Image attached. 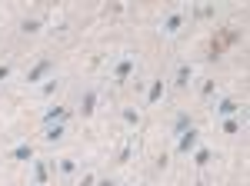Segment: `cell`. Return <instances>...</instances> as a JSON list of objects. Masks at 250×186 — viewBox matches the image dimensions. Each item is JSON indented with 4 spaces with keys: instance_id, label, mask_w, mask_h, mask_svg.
Listing matches in <instances>:
<instances>
[{
    "instance_id": "cell-1",
    "label": "cell",
    "mask_w": 250,
    "mask_h": 186,
    "mask_svg": "<svg viewBox=\"0 0 250 186\" xmlns=\"http://www.w3.org/2000/svg\"><path fill=\"white\" fill-rule=\"evenodd\" d=\"M137 70V56L134 54H124L120 60L114 63V70H110V76H114V83L117 87H124L127 80H130V74Z\"/></svg>"
},
{
    "instance_id": "cell-23",
    "label": "cell",
    "mask_w": 250,
    "mask_h": 186,
    "mask_svg": "<svg viewBox=\"0 0 250 186\" xmlns=\"http://www.w3.org/2000/svg\"><path fill=\"white\" fill-rule=\"evenodd\" d=\"M97 186H117V180H114V176H107V180H97Z\"/></svg>"
},
{
    "instance_id": "cell-5",
    "label": "cell",
    "mask_w": 250,
    "mask_h": 186,
    "mask_svg": "<svg viewBox=\"0 0 250 186\" xmlns=\"http://www.w3.org/2000/svg\"><path fill=\"white\" fill-rule=\"evenodd\" d=\"M70 116H74V110H70V107H60V103H54L50 110L40 116V123H43V127H54V123H67Z\"/></svg>"
},
{
    "instance_id": "cell-19",
    "label": "cell",
    "mask_w": 250,
    "mask_h": 186,
    "mask_svg": "<svg viewBox=\"0 0 250 186\" xmlns=\"http://www.w3.org/2000/svg\"><path fill=\"white\" fill-rule=\"evenodd\" d=\"M200 96H204V100L217 96V83H213V80H204V83H200Z\"/></svg>"
},
{
    "instance_id": "cell-3",
    "label": "cell",
    "mask_w": 250,
    "mask_h": 186,
    "mask_svg": "<svg viewBox=\"0 0 250 186\" xmlns=\"http://www.w3.org/2000/svg\"><path fill=\"white\" fill-rule=\"evenodd\" d=\"M184 23H187L184 10H170V14L164 17V23H160V34H164V37H177V34L184 30Z\"/></svg>"
},
{
    "instance_id": "cell-16",
    "label": "cell",
    "mask_w": 250,
    "mask_h": 186,
    "mask_svg": "<svg viewBox=\"0 0 250 186\" xmlns=\"http://www.w3.org/2000/svg\"><path fill=\"white\" fill-rule=\"evenodd\" d=\"M190 127H193V120L187 116V113H177V116H173V133H177V136H180L184 130H190Z\"/></svg>"
},
{
    "instance_id": "cell-11",
    "label": "cell",
    "mask_w": 250,
    "mask_h": 186,
    "mask_svg": "<svg viewBox=\"0 0 250 186\" xmlns=\"http://www.w3.org/2000/svg\"><path fill=\"white\" fill-rule=\"evenodd\" d=\"M164 93H167V80H150V87H147V103H150V107L160 103Z\"/></svg>"
},
{
    "instance_id": "cell-17",
    "label": "cell",
    "mask_w": 250,
    "mask_h": 186,
    "mask_svg": "<svg viewBox=\"0 0 250 186\" xmlns=\"http://www.w3.org/2000/svg\"><path fill=\"white\" fill-rule=\"evenodd\" d=\"M40 27H43V20L30 17V20H23V23H20V34H27V37H30V34H40Z\"/></svg>"
},
{
    "instance_id": "cell-4",
    "label": "cell",
    "mask_w": 250,
    "mask_h": 186,
    "mask_svg": "<svg viewBox=\"0 0 250 186\" xmlns=\"http://www.w3.org/2000/svg\"><path fill=\"white\" fill-rule=\"evenodd\" d=\"M213 113H217L220 120H227V116H240L244 107H240V100H233V96H220V100L213 103Z\"/></svg>"
},
{
    "instance_id": "cell-6",
    "label": "cell",
    "mask_w": 250,
    "mask_h": 186,
    "mask_svg": "<svg viewBox=\"0 0 250 186\" xmlns=\"http://www.w3.org/2000/svg\"><path fill=\"white\" fill-rule=\"evenodd\" d=\"M190 80H193V63H177L170 87H173V90H187V87H190Z\"/></svg>"
},
{
    "instance_id": "cell-9",
    "label": "cell",
    "mask_w": 250,
    "mask_h": 186,
    "mask_svg": "<svg viewBox=\"0 0 250 186\" xmlns=\"http://www.w3.org/2000/svg\"><path fill=\"white\" fill-rule=\"evenodd\" d=\"M10 160H14V163H34V160H37L34 143H17V147L10 149Z\"/></svg>"
},
{
    "instance_id": "cell-20",
    "label": "cell",
    "mask_w": 250,
    "mask_h": 186,
    "mask_svg": "<svg viewBox=\"0 0 250 186\" xmlns=\"http://www.w3.org/2000/svg\"><path fill=\"white\" fill-rule=\"evenodd\" d=\"M57 87H60L57 80H43V87H40V93H43V96H50V93L57 90Z\"/></svg>"
},
{
    "instance_id": "cell-12",
    "label": "cell",
    "mask_w": 250,
    "mask_h": 186,
    "mask_svg": "<svg viewBox=\"0 0 250 186\" xmlns=\"http://www.w3.org/2000/svg\"><path fill=\"white\" fill-rule=\"evenodd\" d=\"M220 130H224V136H237V133L244 130V113H240V116H227V120H220Z\"/></svg>"
},
{
    "instance_id": "cell-10",
    "label": "cell",
    "mask_w": 250,
    "mask_h": 186,
    "mask_svg": "<svg viewBox=\"0 0 250 186\" xmlns=\"http://www.w3.org/2000/svg\"><path fill=\"white\" fill-rule=\"evenodd\" d=\"M50 180V160H34V186H47Z\"/></svg>"
},
{
    "instance_id": "cell-18",
    "label": "cell",
    "mask_w": 250,
    "mask_h": 186,
    "mask_svg": "<svg viewBox=\"0 0 250 186\" xmlns=\"http://www.w3.org/2000/svg\"><path fill=\"white\" fill-rule=\"evenodd\" d=\"M120 120H124L127 127H137V123H140V113H137L134 107H124V110H120Z\"/></svg>"
},
{
    "instance_id": "cell-15",
    "label": "cell",
    "mask_w": 250,
    "mask_h": 186,
    "mask_svg": "<svg viewBox=\"0 0 250 186\" xmlns=\"http://www.w3.org/2000/svg\"><path fill=\"white\" fill-rule=\"evenodd\" d=\"M190 156H193V163H197V167H200V169H204V167H207V163H210V160H213V153H210V149H207V147H197V149H193V153H190Z\"/></svg>"
},
{
    "instance_id": "cell-7",
    "label": "cell",
    "mask_w": 250,
    "mask_h": 186,
    "mask_svg": "<svg viewBox=\"0 0 250 186\" xmlns=\"http://www.w3.org/2000/svg\"><path fill=\"white\" fill-rule=\"evenodd\" d=\"M50 74H54V60H50V56H43V60L34 63V70L27 74V83H43Z\"/></svg>"
},
{
    "instance_id": "cell-14",
    "label": "cell",
    "mask_w": 250,
    "mask_h": 186,
    "mask_svg": "<svg viewBox=\"0 0 250 186\" xmlns=\"http://www.w3.org/2000/svg\"><path fill=\"white\" fill-rule=\"evenodd\" d=\"M57 169H60L63 180H74L77 176V160L74 156H63V160H57Z\"/></svg>"
},
{
    "instance_id": "cell-22",
    "label": "cell",
    "mask_w": 250,
    "mask_h": 186,
    "mask_svg": "<svg viewBox=\"0 0 250 186\" xmlns=\"http://www.w3.org/2000/svg\"><path fill=\"white\" fill-rule=\"evenodd\" d=\"M80 186H97V176H83V180H80Z\"/></svg>"
},
{
    "instance_id": "cell-8",
    "label": "cell",
    "mask_w": 250,
    "mask_h": 186,
    "mask_svg": "<svg viewBox=\"0 0 250 186\" xmlns=\"http://www.w3.org/2000/svg\"><path fill=\"white\" fill-rule=\"evenodd\" d=\"M97 96H100V93H97V87H87V90L80 93V116H94V110H97Z\"/></svg>"
},
{
    "instance_id": "cell-2",
    "label": "cell",
    "mask_w": 250,
    "mask_h": 186,
    "mask_svg": "<svg viewBox=\"0 0 250 186\" xmlns=\"http://www.w3.org/2000/svg\"><path fill=\"white\" fill-rule=\"evenodd\" d=\"M197 147H200V130H197V127H190V130H184L177 136V153H180V156H190Z\"/></svg>"
},
{
    "instance_id": "cell-13",
    "label": "cell",
    "mask_w": 250,
    "mask_h": 186,
    "mask_svg": "<svg viewBox=\"0 0 250 186\" xmlns=\"http://www.w3.org/2000/svg\"><path fill=\"white\" fill-rule=\"evenodd\" d=\"M67 136V123H54V127H43V140L47 143H60Z\"/></svg>"
},
{
    "instance_id": "cell-21",
    "label": "cell",
    "mask_w": 250,
    "mask_h": 186,
    "mask_svg": "<svg viewBox=\"0 0 250 186\" xmlns=\"http://www.w3.org/2000/svg\"><path fill=\"white\" fill-rule=\"evenodd\" d=\"M10 74H14V70H10V63H0V83H3V80H10Z\"/></svg>"
}]
</instances>
